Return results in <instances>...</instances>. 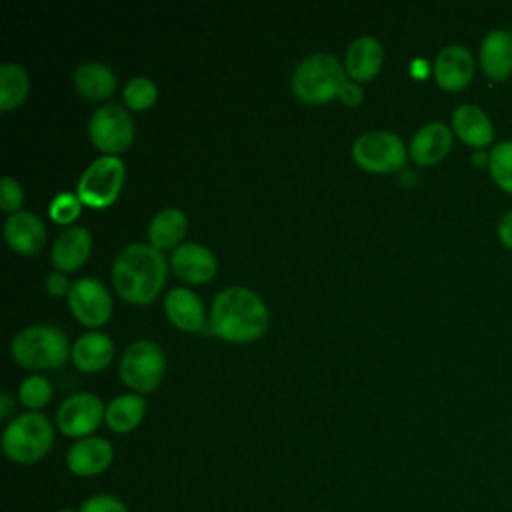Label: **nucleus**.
Here are the masks:
<instances>
[{"label": "nucleus", "instance_id": "7c9ffc66", "mask_svg": "<svg viewBox=\"0 0 512 512\" xmlns=\"http://www.w3.org/2000/svg\"><path fill=\"white\" fill-rule=\"evenodd\" d=\"M80 512H130V510L118 496L108 492H98L88 496L80 504Z\"/></svg>", "mask_w": 512, "mask_h": 512}, {"label": "nucleus", "instance_id": "f704fd0d", "mask_svg": "<svg viewBox=\"0 0 512 512\" xmlns=\"http://www.w3.org/2000/svg\"><path fill=\"white\" fill-rule=\"evenodd\" d=\"M12 406H14L12 396H10L8 392H2V394H0V418H2V420H6V418L10 416Z\"/></svg>", "mask_w": 512, "mask_h": 512}, {"label": "nucleus", "instance_id": "e433bc0d", "mask_svg": "<svg viewBox=\"0 0 512 512\" xmlns=\"http://www.w3.org/2000/svg\"><path fill=\"white\" fill-rule=\"evenodd\" d=\"M58 512H80V508H74V506H64V508H60Z\"/></svg>", "mask_w": 512, "mask_h": 512}, {"label": "nucleus", "instance_id": "aec40b11", "mask_svg": "<svg viewBox=\"0 0 512 512\" xmlns=\"http://www.w3.org/2000/svg\"><path fill=\"white\" fill-rule=\"evenodd\" d=\"M164 310L170 322L182 330H200L208 320L204 316V306L200 298L184 286L170 288L164 296Z\"/></svg>", "mask_w": 512, "mask_h": 512}, {"label": "nucleus", "instance_id": "5701e85b", "mask_svg": "<svg viewBox=\"0 0 512 512\" xmlns=\"http://www.w3.org/2000/svg\"><path fill=\"white\" fill-rule=\"evenodd\" d=\"M74 86L82 96L102 100L108 98L116 88V74L104 62H82L74 70Z\"/></svg>", "mask_w": 512, "mask_h": 512}, {"label": "nucleus", "instance_id": "7ed1b4c3", "mask_svg": "<svg viewBox=\"0 0 512 512\" xmlns=\"http://www.w3.org/2000/svg\"><path fill=\"white\" fill-rule=\"evenodd\" d=\"M290 84L294 94L310 104L326 102L334 96H340L346 104H358L362 100L360 84L348 80L344 66L328 52H314L300 60Z\"/></svg>", "mask_w": 512, "mask_h": 512}, {"label": "nucleus", "instance_id": "473e14b6", "mask_svg": "<svg viewBox=\"0 0 512 512\" xmlns=\"http://www.w3.org/2000/svg\"><path fill=\"white\" fill-rule=\"evenodd\" d=\"M70 286H72V284L68 282V278H66L62 272H52V274L46 276V290H48L50 294H56V296L68 294Z\"/></svg>", "mask_w": 512, "mask_h": 512}, {"label": "nucleus", "instance_id": "c85d7f7f", "mask_svg": "<svg viewBox=\"0 0 512 512\" xmlns=\"http://www.w3.org/2000/svg\"><path fill=\"white\" fill-rule=\"evenodd\" d=\"M156 84L148 76H134L124 86V102L134 110H144L156 100Z\"/></svg>", "mask_w": 512, "mask_h": 512}, {"label": "nucleus", "instance_id": "9b49d317", "mask_svg": "<svg viewBox=\"0 0 512 512\" xmlns=\"http://www.w3.org/2000/svg\"><path fill=\"white\" fill-rule=\"evenodd\" d=\"M68 304L78 322L94 328L102 326L112 312L108 288L92 276H84L72 282L68 290Z\"/></svg>", "mask_w": 512, "mask_h": 512}, {"label": "nucleus", "instance_id": "393cba45", "mask_svg": "<svg viewBox=\"0 0 512 512\" xmlns=\"http://www.w3.org/2000/svg\"><path fill=\"white\" fill-rule=\"evenodd\" d=\"M186 214L180 208L168 206L154 214L148 224V240L154 248H170L174 246L186 232ZM178 246V244H176Z\"/></svg>", "mask_w": 512, "mask_h": 512}, {"label": "nucleus", "instance_id": "c756f323", "mask_svg": "<svg viewBox=\"0 0 512 512\" xmlns=\"http://www.w3.org/2000/svg\"><path fill=\"white\" fill-rule=\"evenodd\" d=\"M80 206H82V200L78 198V194H72V192H60L56 194L52 200H50V216L56 220V222H70L74 220L78 214H80Z\"/></svg>", "mask_w": 512, "mask_h": 512}, {"label": "nucleus", "instance_id": "4468645a", "mask_svg": "<svg viewBox=\"0 0 512 512\" xmlns=\"http://www.w3.org/2000/svg\"><path fill=\"white\" fill-rule=\"evenodd\" d=\"M452 130L474 150H486V146L494 140L492 120L476 104H460L452 112Z\"/></svg>", "mask_w": 512, "mask_h": 512}, {"label": "nucleus", "instance_id": "39448f33", "mask_svg": "<svg viewBox=\"0 0 512 512\" xmlns=\"http://www.w3.org/2000/svg\"><path fill=\"white\" fill-rule=\"evenodd\" d=\"M12 358L26 368L60 366L72 350H68L66 334L52 324H32L14 334L10 342Z\"/></svg>", "mask_w": 512, "mask_h": 512}, {"label": "nucleus", "instance_id": "1a4fd4ad", "mask_svg": "<svg viewBox=\"0 0 512 512\" xmlns=\"http://www.w3.org/2000/svg\"><path fill=\"white\" fill-rule=\"evenodd\" d=\"M88 134L96 148L116 154L130 146L134 136V120L120 104L108 102L96 108L88 120Z\"/></svg>", "mask_w": 512, "mask_h": 512}, {"label": "nucleus", "instance_id": "2f4dec72", "mask_svg": "<svg viewBox=\"0 0 512 512\" xmlns=\"http://www.w3.org/2000/svg\"><path fill=\"white\" fill-rule=\"evenodd\" d=\"M24 192L22 186L12 176H2L0 180V206L6 212H18Z\"/></svg>", "mask_w": 512, "mask_h": 512}, {"label": "nucleus", "instance_id": "f257e3e1", "mask_svg": "<svg viewBox=\"0 0 512 512\" xmlns=\"http://www.w3.org/2000/svg\"><path fill=\"white\" fill-rule=\"evenodd\" d=\"M110 278L122 298L148 304L166 280V260L152 244L132 242L114 256Z\"/></svg>", "mask_w": 512, "mask_h": 512}, {"label": "nucleus", "instance_id": "9d476101", "mask_svg": "<svg viewBox=\"0 0 512 512\" xmlns=\"http://www.w3.org/2000/svg\"><path fill=\"white\" fill-rule=\"evenodd\" d=\"M106 406L92 392H74L66 396L56 410V426L70 438H86L104 420Z\"/></svg>", "mask_w": 512, "mask_h": 512}, {"label": "nucleus", "instance_id": "a878e982", "mask_svg": "<svg viewBox=\"0 0 512 512\" xmlns=\"http://www.w3.org/2000/svg\"><path fill=\"white\" fill-rule=\"evenodd\" d=\"M30 88V78L20 64L2 62L0 64V108L10 110L18 106Z\"/></svg>", "mask_w": 512, "mask_h": 512}, {"label": "nucleus", "instance_id": "6ab92c4d", "mask_svg": "<svg viewBox=\"0 0 512 512\" xmlns=\"http://www.w3.org/2000/svg\"><path fill=\"white\" fill-rule=\"evenodd\" d=\"M382 60V44L374 36H358L346 48L344 70L354 82H366L380 70Z\"/></svg>", "mask_w": 512, "mask_h": 512}, {"label": "nucleus", "instance_id": "0eeeda50", "mask_svg": "<svg viewBox=\"0 0 512 512\" xmlns=\"http://www.w3.org/2000/svg\"><path fill=\"white\" fill-rule=\"evenodd\" d=\"M166 358L162 348L148 338L130 342L120 358V376L136 392H148L156 388L164 374Z\"/></svg>", "mask_w": 512, "mask_h": 512}, {"label": "nucleus", "instance_id": "f03ea898", "mask_svg": "<svg viewBox=\"0 0 512 512\" xmlns=\"http://www.w3.org/2000/svg\"><path fill=\"white\" fill-rule=\"evenodd\" d=\"M208 324L224 340L248 342L268 328V308L254 290L228 286L214 296Z\"/></svg>", "mask_w": 512, "mask_h": 512}, {"label": "nucleus", "instance_id": "4be33fe9", "mask_svg": "<svg viewBox=\"0 0 512 512\" xmlns=\"http://www.w3.org/2000/svg\"><path fill=\"white\" fill-rule=\"evenodd\" d=\"M72 360L84 372H98L102 370L114 354V342L104 332H86L82 334L72 346Z\"/></svg>", "mask_w": 512, "mask_h": 512}, {"label": "nucleus", "instance_id": "f8f14e48", "mask_svg": "<svg viewBox=\"0 0 512 512\" xmlns=\"http://www.w3.org/2000/svg\"><path fill=\"white\" fill-rule=\"evenodd\" d=\"M112 460H114V448L102 436L80 438L66 452L68 470L80 478H92L106 472Z\"/></svg>", "mask_w": 512, "mask_h": 512}, {"label": "nucleus", "instance_id": "c9c22d12", "mask_svg": "<svg viewBox=\"0 0 512 512\" xmlns=\"http://www.w3.org/2000/svg\"><path fill=\"white\" fill-rule=\"evenodd\" d=\"M472 162H474L476 166H488V162H490V152H486V150H476V152L472 154Z\"/></svg>", "mask_w": 512, "mask_h": 512}, {"label": "nucleus", "instance_id": "2eb2a0df", "mask_svg": "<svg viewBox=\"0 0 512 512\" xmlns=\"http://www.w3.org/2000/svg\"><path fill=\"white\" fill-rule=\"evenodd\" d=\"M452 146V130L444 122H428L420 126L412 140L408 154L420 166H430L440 162Z\"/></svg>", "mask_w": 512, "mask_h": 512}, {"label": "nucleus", "instance_id": "ddd939ff", "mask_svg": "<svg viewBox=\"0 0 512 512\" xmlns=\"http://www.w3.org/2000/svg\"><path fill=\"white\" fill-rule=\"evenodd\" d=\"M432 72L440 88L450 92L462 90L474 76V56L460 44H448L436 54Z\"/></svg>", "mask_w": 512, "mask_h": 512}, {"label": "nucleus", "instance_id": "423d86ee", "mask_svg": "<svg viewBox=\"0 0 512 512\" xmlns=\"http://www.w3.org/2000/svg\"><path fill=\"white\" fill-rule=\"evenodd\" d=\"M124 180V162L116 154H104L92 160L80 174L76 194L82 204L104 208L116 200Z\"/></svg>", "mask_w": 512, "mask_h": 512}, {"label": "nucleus", "instance_id": "412c9836", "mask_svg": "<svg viewBox=\"0 0 512 512\" xmlns=\"http://www.w3.org/2000/svg\"><path fill=\"white\" fill-rule=\"evenodd\" d=\"M90 254V232L84 226L64 228L52 244V264L62 270L78 268Z\"/></svg>", "mask_w": 512, "mask_h": 512}, {"label": "nucleus", "instance_id": "b1692460", "mask_svg": "<svg viewBox=\"0 0 512 512\" xmlns=\"http://www.w3.org/2000/svg\"><path fill=\"white\" fill-rule=\"evenodd\" d=\"M144 412H146V402L140 394H134V392L118 394L108 402L104 420L110 430L118 434H126L140 424Z\"/></svg>", "mask_w": 512, "mask_h": 512}, {"label": "nucleus", "instance_id": "cd10ccee", "mask_svg": "<svg viewBox=\"0 0 512 512\" xmlns=\"http://www.w3.org/2000/svg\"><path fill=\"white\" fill-rule=\"evenodd\" d=\"M50 396H52V384L42 374H30L20 382L18 398L30 410L42 408L50 400Z\"/></svg>", "mask_w": 512, "mask_h": 512}, {"label": "nucleus", "instance_id": "f3484780", "mask_svg": "<svg viewBox=\"0 0 512 512\" xmlns=\"http://www.w3.org/2000/svg\"><path fill=\"white\" fill-rule=\"evenodd\" d=\"M480 66L494 82H504L512 74V32L492 30L482 38Z\"/></svg>", "mask_w": 512, "mask_h": 512}, {"label": "nucleus", "instance_id": "a211bd4d", "mask_svg": "<svg viewBox=\"0 0 512 512\" xmlns=\"http://www.w3.org/2000/svg\"><path fill=\"white\" fill-rule=\"evenodd\" d=\"M4 236L16 252L34 254L44 246L46 228L36 214L28 210H18L6 218Z\"/></svg>", "mask_w": 512, "mask_h": 512}, {"label": "nucleus", "instance_id": "20e7f679", "mask_svg": "<svg viewBox=\"0 0 512 512\" xmlns=\"http://www.w3.org/2000/svg\"><path fill=\"white\" fill-rule=\"evenodd\" d=\"M54 444V428L46 414L38 410L14 416L2 432V450L16 464L42 460Z\"/></svg>", "mask_w": 512, "mask_h": 512}, {"label": "nucleus", "instance_id": "bb28decb", "mask_svg": "<svg viewBox=\"0 0 512 512\" xmlns=\"http://www.w3.org/2000/svg\"><path fill=\"white\" fill-rule=\"evenodd\" d=\"M488 170L496 186L512 194V140H502L490 148Z\"/></svg>", "mask_w": 512, "mask_h": 512}, {"label": "nucleus", "instance_id": "6e6552de", "mask_svg": "<svg viewBox=\"0 0 512 512\" xmlns=\"http://www.w3.org/2000/svg\"><path fill=\"white\" fill-rule=\"evenodd\" d=\"M352 158L366 170L394 172L406 162V146L402 138L390 130H368L354 140Z\"/></svg>", "mask_w": 512, "mask_h": 512}, {"label": "nucleus", "instance_id": "dca6fc26", "mask_svg": "<svg viewBox=\"0 0 512 512\" xmlns=\"http://www.w3.org/2000/svg\"><path fill=\"white\" fill-rule=\"evenodd\" d=\"M170 266L188 282H206L216 272V258L198 242H180L170 254Z\"/></svg>", "mask_w": 512, "mask_h": 512}, {"label": "nucleus", "instance_id": "72a5a7b5", "mask_svg": "<svg viewBox=\"0 0 512 512\" xmlns=\"http://www.w3.org/2000/svg\"><path fill=\"white\" fill-rule=\"evenodd\" d=\"M498 238L506 248L512 250V210L506 212L498 222Z\"/></svg>", "mask_w": 512, "mask_h": 512}]
</instances>
